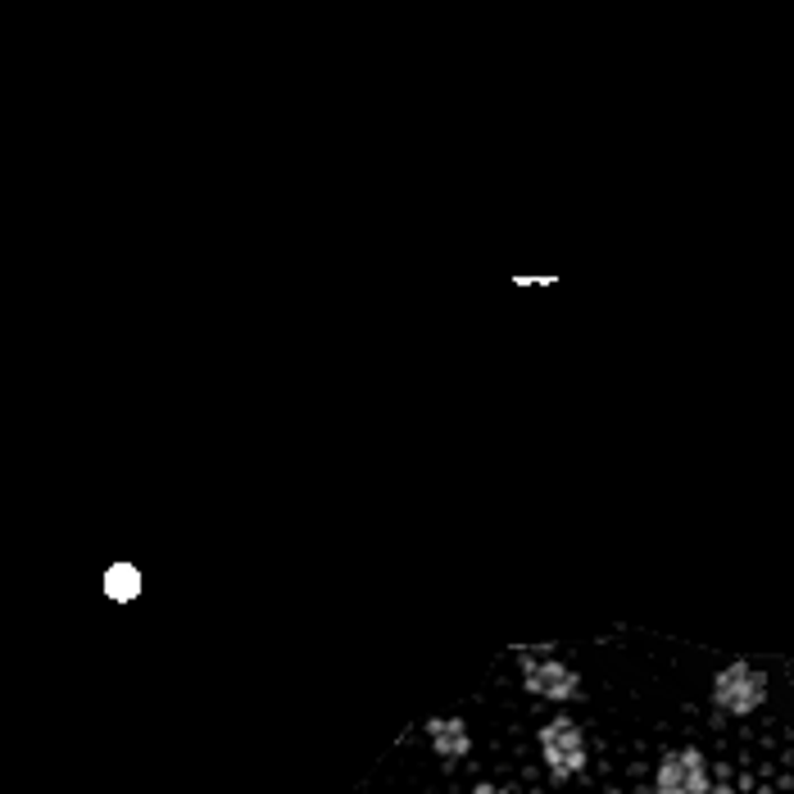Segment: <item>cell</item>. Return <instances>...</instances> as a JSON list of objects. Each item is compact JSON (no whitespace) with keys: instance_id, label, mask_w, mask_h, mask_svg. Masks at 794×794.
I'll return each instance as SVG.
<instances>
[{"instance_id":"cell-1","label":"cell","mask_w":794,"mask_h":794,"mask_svg":"<svg viewBox=\"0 0 794 794\" xmlns=\"http://www.w3.org/2000/svg\"><path fill=\"white\" fill-rule=\"evenodd\" d=\"M541 753L554 776H573L586 768V736L573 717H554V722L541 727Z\"/></svg>"},{"instance_id":"cell-2","label":"cell","mask_w":794,"mask_h":794,"mask_svg":"<svg viewBox=\"0 0 794 794\" xmlns=\"http://www.w3.org/2000/svg\"><path fill=\"white\" fill-rule=\"evenodd\" d=\"M763 695H768V681H763V672H753L749 663H731L722 676L713 681L717 708H727V713H736V717L753 713V708L763 704Z\"/></svg>"},{"instance_id":"cell-3","label":"cell","mask_w":794,"mask_h":794,"mask_svg":"<svg viewBox=\"0 0 794 794\" xmlns=\"http://www.w3.org/2000/svg\"><path fill=\"white\" fill-rule=\"evenodd\" d=\"M522 686L545 699H573L581 690V676L550 654H522Z\"/></svg>"},{"instance_id":"cell-4","label":"cell","mask_w":794,"mask_h":794,"mask_svg":"<svg viewBox=\"0 0 794 794\" xmlns=\"http://www.w3.org/2000/svg\"><path fill=\"white\" fill-rule=\"evenodd\" d=\"M659 794H708V776L699 753H672L659 768Z\"/></svg>"},{"instance_id":"cell-5","label":"cell","mask_w":794,"mask_h":794,"mask_svg":"<svg viewBox=\"0 0 794 794\" xmlns=\"http://www.w3.org/2000/svg\"><path fill=\"white\" fill-rule=\"evenodd\" d=\"M427 740L440 759H464L472 749V736H468V722L464 717H432L427 722Z\"/></svg>"},{"instance_id":"cell-6","label":"cell","mask_w":794,"mask_h":794,"mask_svg":"<svg viewBox=\"0 0 794 794\" xmlns=\"http://www.w3.org/2000/svg\"><path fill=\"white\" fill-rule=\"evenodd\" d=\"M105 590H109V599H132V595L141 590V573H137L132 563L109 567V573H105Z\"/></svg>"},{"instance_id":"cell-7","label":"cell","mask_w":794,"mask_h":794,"mask_svg":"<svg viewBox=\"0 0 794 794\" xmlns=\"http://www.w3.org/2000/svg\"><path fill=\"white\" fill-rule=\"evenodd\" d=\"M477 794H500V790H490V785H481V790H477Z\"/></svg>"}]
</instances>
